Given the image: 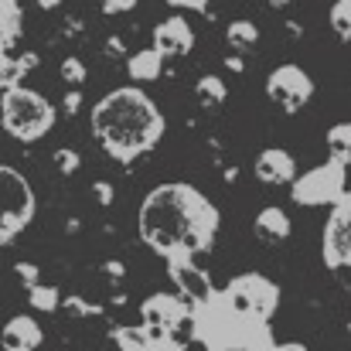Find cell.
<instances>
[{
    "mask_svg": "<svg viewBox=\"0 0 351 351\" xmlns=\"http://www.w3.org/2000/svg\"><path fill=\"white\" fill-rule=\"evenodd\" d=\"M136 229L147 249L167 259H198L205 256L222 229L215 202L188 181H167L147 191L136 212Z\"/></svg>",
    "mask_w": 351,
    "mask_h": 351,
    "instance_id": "cell-1",
    "label": "cell"
},
{
    "mask_svg": "<svg viewBox=\"0 0 351 351\" xmlns=\"http://www.w3.org/2000/svg\"><path fill=\"white\" fill-rule=\"evenodd\" d=\"M89 130L113 160L133 164L164 140L167 119L143 86H119L89 110Z\"/></svg>",
    "mask_w": 351,
    "mask_h": 351,
    "instance_id": "cell-2",
    "label": "cell"
},
{
    "mask_svg": "<svg viewBox=\"0 0 351 351\" xmlns=\"http://www.w3.org/2000/svg\"><path fill=\"white\" fill-rule=\"evenodd\" d=\"M0 123H3L7 136H14L17 143H38L55 130L58 110L38 89L17 82L0 93Z\"/></svg>",
    "mask_w": 351,
    "mask_h": 351,
    "instance_id": "cell-3",
    "label": "cell"
},
{
    "mask_svg": "<svg viewBox=\"0 0 351 351\" xmlns=\"http://www.w3.org/2000/svg\"><path fill=\"white\" fill-rule=\"evenodd\" d=\"M219 297L245 321H273L280 311V287L263 273H239L219 290Z\"/></svg>",
    "mask_w": 351,
    "mask_h": 351,
    "instance_id": "cell-4",
    "label": "cell"
},
{
    "mask_svg": "<svg viewBox=\"0 0 351 351\" xmlns=\"http://www.w3.org/2000/svg\"><path fill=\"white\" fill-rule=\"evenodd\" d=\"M345 191H348V167L335 157L304 174L297 171V178L290 181V198L300 208H331Z\"/></svg>",
    "mask_w": 351,
    "mask_h": 351,
    "instance_id": "cell-5",
    "label": "cell"
},
{
    "mask_svg": "<svg viewBox=\"0 0 351 351\" xmlns=\"http://www.w3.org/2000/svg\"><path fill=\"white\" fill-rule=\"evenodd\" d=\"M34 208H38V198L27 178L17 167L0 164V245L14 242L34 222Z\"/></svg>",
    "mask_w": 351,
    "mask_h": 351,
    "instance_id": "cell-6",
    "label": "cell"
},
{
    "mask_svg": "<svg viewBox=\"0 0 351 351\" xmlns=\"http://www.w3.org/2000/svg\"><path fill=\"white\" fill-rule=\"evenodd\" d=\"M321 259L335 273V280L351 290V191H345L331 205L324 242H321Z\"/></svg>",
    "mask_w": 351,
    "mask_h": 351,
    "instance_id": "cell-7",
    "label": "cell"
},
{
    "mask_svg": "<svg viewBox=\"0 0 351 351\" xmlns=\"http://www.w3.org/2000/svg\"><path fill=\"white\" fill-rule=\"evenodd\" d=\"M266 96L283 110V113H300V110H307V103L314 99V79H311V72L304 69V65H297V62H283V65H276V69H269V75H266Z\"/></svg>",
    "mask_w": 351,
    "mask_h": 351,
    "instance_id": "cell-8",
    "label": "cell"
},
{
    "mask_svg": "<svg viewBox=\"0 0 351 351\" xmlns=\"http://www.w3.org/2000/svg\"><path fill=\"white\" fill-rule=\"evenodd\" d=\"M184 324H191V307L178 293H150L140 304V328L154 338H178Z\"/></svg>",
    "mask_w": 351,
    "mask_h": 351,
    "instance_id": "cell-9",
    "label": "cell"
},
{
    "mask_svg": "<svg viewBox=\"0 0 351 351\" xmlns=\"http://www.w3.org/2000/svg\"><path fill=\"white\" fill-rule=\"evenodd\" d=\"M195 41H198L195 24H191L184 14H174V10H171L164 21L154 24V45H150V48L167 62V58H184V55H191Z\"/></svg>",
    "mask_w": 351,
    "mask_h": 351,
    "instance_id": "cell-10",
    "label": "cell"
},
{
    "mask_svg": "<svg viewBox=\"0 0 351 351\" xmlns=\"http://www.w3.org/2000/svg\"><path fill=\"white\" fill-rule=\"evenodd\" d=\"M167 276H171V283H174V293H178L191 311L202 307L205 300H212V293H215L212 276H208L202 266H195V259H167Z\"/></svg>",
    "mask_w": 351,
    "mask_h": 351,
    "instance_id": "cell-11",
    "label": "cell"
},
{
    "mask_svg": "<svg viewBox=\"0 0 351 351\" xmlns=\"http://www.w3.org/2000/svg\"><path fill=\"white\" fill-rule=\"evenodd\" d=\"M252 174L259 184H269V188H283L297 178V157L283 147H263L252 160Z\"/></svg>",
    "mask_w": 351,
    "mask_h": 351,
    "instance_id": "cell-12",
    "label": "cell"
},
{
    "mask_svg": "<svg viewBox=\"0 0 351 351\" xmlns=\"http://www.w3.org/2000/svg\"><path fill=\"white\" fill-rule=\"evenodd\" d=\"M41 341H45V328L31 314H14L0 331L3 351H38Z\"/></svg>",
    "mask_w": 351,
    "mask_h": 351,
    "instance_id": "cell-13",
    "label": "cell"
},
{
    "mask_svg": "<svg viewBox=\"0 0 351 351\" xmlns=\"http://www.w3.org/2000/svg\"><path fill=\"white\" fill-rule=\"evenodd\" d=\"M252 232H256L259 242H266V245H280V242L290 239L293 222H290V215H287L280 205H266V208L256 212V219H252Z\"/></svg>",
    "mask_w": 351,
    "mask_h": 351,
    "instance_id": "cell-14",
    "label": "cell"
},
{
    "mask_svg": "<svg viewBox=\"0 0 351 351\" xmlns=\"http://www.w3.org/2000/svg\"><path fill=\"white\" fill-rule=\"evenodd\" d=\"M126 72H130V79H133L136 86L157 82V79L164 75V58H160L154 48H136V51L126 55Z\"/></svg>",
    "mask_w": 351,
    "mask_h": 351,
    "instance_id": "cell-15",
    "label": "cell"
},
{
    "mask_svg": "<svg viewBox=\"0 0 351 351\" xmlns=\"http://www.w3.org/2000/svg\"><path fill=\"white\" fill-rule=\"evenodd\" d=\"M259 38H263V31H259V24L249 21V17H235V21L226 24V45L232 48L235 55H249V51L259 45Z\"/></svg>",
    "mask_w": 351,
    "mask_h": 351,
    "instance_id": "cell-16",
    "label": "cell"
},
{
    "mask_svg": "<svg viewBox=\"0 0 351 351\" xmlns=\"http://www.w3.org/2000/svg\"><path fill=\"white\" fill-rule=\"evenodd\" d=\"M195 99L205 106V110H219L226 99H229V82L222 75H202L195 82Z\"/></svg>",
    "mask_w": 351,
    "mask_h": 351,
    "instance_id": "cell-17",
    "label": "cell"
},
{
    "mask_svg": "<svg viewBox=\"0 0 351 351\" xmlns=\"http://www.w3.org/2000/svg\"><path fill=\"white\" fill-rule=\"evenodd\" d=\"M324 143H328V154H331L335 160H341V164L348 167V164H351V119H341V123H335V126L328 130Z\"/></svg>",
    "mask_w": 351,
    "mask_h": 351,
    "instance_id": "cell-18",
    "label": "cell"
},
{
    "mask_svg": "<svg viewBox=\"0 0 351 351\" xmlns=\"http://www.w3.org/2000/svg\"><path fill=\"white\" fill-rule=\"evenodd\" d=\"M328 27H331V34L341 45H351V0H331V7H328Z\"/></svg>",
    "mask_w": 351,
    "mask_h": 351,
    "instance_id": "cell-19",
    "label": "cell"
},
{
    "mask_svg": "<svg viewBox=\"0 0 351 351\" xmlns=\"http://www.w3.org/2000/svg\"><path fill=\"white\" fill-rule=\"evenodd\" d=\"M27 304L41 314H55L62 307V290L51 283H34V287H27Z\"/></svg>",
    "mask_w": 351,
    "mask_h": 351,
    "instance_id": "cell-20",
    "label": "cell"
},
{
    "mask_svg": "<svg viewBox=\"0 0 351 351\" xmlns=\"http://www.w3.org/2000/svg\"><path fill=\"white\" fill-rule=\"evenodd\" d=\"M117 348L119 351H147L150 348V341H154V335L147 331V328H140V324H126V328H117Z\"/></svg>",
    "mask_w": 351,
    "mask_h": 351,
    "instance_id": "cell-21",
    "label": "cell"
},
{
    "mask_svg": "<svg viewBox=\"0 0 351 351\" xmlns=\"http://www.w3.org/2000/svg\"><path fill=\"white\" fill-rule=\"evenodd\" d=\"M58 75H62V82H65L69 89H82L86 79H89V69H86V62H82L79 55H65L62 65H58Z\"/></svg>",
    "mask_w": 351,
    "mask_h": 351,
    "instance_id": "cell-22",
    "label": "cell"
},
{
    "mask_svg": "<svg viewBox=\"0 0 351 351\" xmlns=\"http://www.w3.org/2000/svg\"><path fill=\"white\" fill-rule=\"evenodd\" d=\"M51 160H55L58 174H65V178H72V174L82 167V157H79V150H72V147H58Z\"/></svg>",
    "mask_w": 351,
    "mask_h": 351,
    "instance_id": "cell-23",
    "label": "cell"
},
{
    "mask_svg": "<svg viewBox=\"0 0 351 351\" xmlns=\"http://www.w3.org/2000/svg\"><path fill=\"white\" fill-rule=\"evenodd\" d=\"M17 82H21V75H17L14 55H10L7 48H0V93L10 89V86H17Z\"/></svg>",
    "mask_w": 351,
    "mask_h": 351,
    "instance_id": "cell-24",
    "label": "cell"
},
{
    "mask_svg": "<svg viewBox=\"0 0 351 351\" xmlns=\"http://www.w3.org/2000/svg\"><path fill=\"white\" fill-rule=\"evenodd\" d=\"M62 307L75 311L79 317H89V314H99V304H89L82 293H72V297H62Z\"/></svg>",
    "mask_w": 351,
    "mask_h": 351,
    "instance_id": "cell-25",
    "label": "cell"
},
{
    "mask_svg": "<svg viewBox=\"0 0 351 351\" xmlns=\"http://www.w3.org/2000/svg\"><path fill=\"white\" fill-rule=\"evenodd\" d=\"M93 198L103 205V208H113L117 205V188L110 181H93Z\"/></svg>",
    "mask_w": 351,
    "mask_h": 351,
    "instance_id": "cell-26",
    "label": "cell"
},
{
    "mask_svg": "<svg viewBox=\"0 0 351 351\" xmlns=\"http://www.w3.org/2000/svg\"><path fill=\"white\" fill-rule=\"evenodd\" d=\"M14 276H17L24 287H34V283H41V269H38L34 263H17V266H14Z\"/></svg>",
    "mask_w": 351,
    "mask_h": 351,
    "instance_id": "cell-27",
    "label": "cell"
},
{
    "mask_svg": "<svg viewBox=\"0 0 351 351\" xmlns=\"http://www.w3.org/2000/svg\"><path fill=\"white\" fill-rule=\"evenodd\" d=\"M82 103H86V99H82V89H69L65 99H62V110H65L69 117H75V113L82 110Z\"/></svg>",
    "mask_w": 351,
    "mask_h": 351,
    "instance_id": "cell-28",
    "label": "cell"
},
{
    "mask_svg": "<svg viewBox=\"0 0 351 351\" xmlns=\"http://www.w3.org/2000/svg\"><path fill=\"white\" fill-rule=\"evenodd\" d=\"M103 276H106V280L117 287L119 280L126 276V266H123V263H117V259H110V263H103Z\"/></svg>",
    "mask_w": 351,
    "mask_h": 351,
    "instance_id": "cell-29",
    "label": "cell"
},
{
    "mask_svg": "<svg viewBox=\"0 0 351 351\" xmlns=\"http://www.w3.org/2000/svg\"><path fill=\"white\" fill-rule=\"evenodd\" d=\"M147 351H184V348H181V341H178V338H154Z\"/></svg>",
    "mask_w": 351,
    "mask_h": 351,
    "instance_id": "cell-30",
    "label": "cell"
},
{
    "mask_svg": "<svg viewBox=\"0 0 351 351\" xmlns=\"http://www.w3.org/2000/svg\"><path fill=\"white\" fill-rule=\"evenodd\" d=\"M226 69L235 72V75H242V72H245V58H242V55H235V51H229V55H226Z\"/></svg>",
    "mask_w": 351,
    "mask_h": 351,
    "instance_id": "cell-31",
    "label": "cell"
},
{
    "mask_svg": "<svg viewBox=\"0 0 351 351\" xmlns=\"http://www.w3.org/2000/svg\"><path fill=\"white\" fill-rule=\"evenodd\" d=\"M273 351H311L304 341H283V345H273Z\"/></svg>",
    "mask_w": 351,
    "mask_h": 351,
    "instance_id": "cell-32",
    "label": "cell"
},
{
    "mask_svg": "<svg viewBox=\"0 0 351 351\" xmlns=\"http://www.w3.org/2000/svg\"><path fill=\"white\" fill-rule=\"evenodd\" d=\"M348 335H351V321H348Z\"/></svg>",
    "mask_w": 351,
    "mask_h": 351,
    "instance_id": "cell-33",
    "label": "cell"
},
{
    "mask_svg": "<svg viewBox=\"0 0 351 351\" xmlns=\"http://www.w3.org/2000/svg\"><path fill=\"white\" fill-rule=\"evenodd\" d=\"M212 351H222V348H212Z\"/></svg>",
    "mask_w": 351,
    "mask_h": 351,
    "instance_id": "cell-34",
    "label": "cell"
}]
</instances>
